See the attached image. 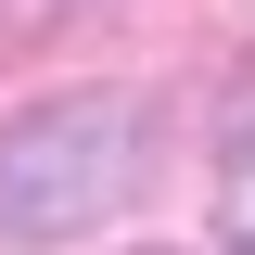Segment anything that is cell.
<instances>
[{
	"label": "cell",
	"instance_id": "obj_1",
	"mask_svg": "<svg viewBox=\"0 0 255 255\" xmlns=\"http://www.w3.org/2000/svg\"><path fill=\"white\" fill-rule=\"evenodd\" d=\"M153 166V102L140 90H51L0 128V243L13 255H51V243H90Z\"/></svg>",
	"mask_w": 255,
	"mask_h": 255
},
{
	"label": "cell",
	"instance_id": "obj_2",
	"mask_svg": "<svg viewBox=\"0 0 255 255\" xmlns=\"http://www.w3.org/2000/svg\"><path fill=\"white\" fill-rule=\"evenodd\" d=\"M217 230H230V255H255V90L217 128Z\"/></svg>",
	"mask_w": 255,
	"mask_h": 255
}]
</instances>
